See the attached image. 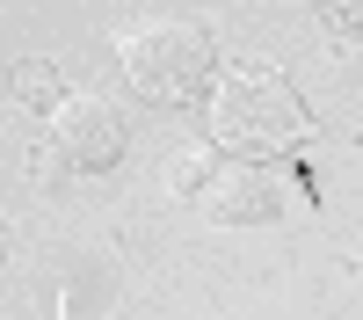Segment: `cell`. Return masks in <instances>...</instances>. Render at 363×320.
<instances>
[{"instance_id":"1","label":"cell","mask_w":363,"mask_h":320,"mask_svg":"<svg viewBox=\"0 0 363 320\" xmlns=\"http://www.w3.org/2000/svg\"><path fill=\"white\" fill-rule=\"evenodd\" d=\"M203 116H211V153H233L247 167H269L313 138V109L277 66H233L225 80H211Z\"/></svg>"},{"instance_id":"2","label":"cell","mask_w":363,"mask_h":320,"mask_svg":"<svg viewBox=\"0 0 363 320\" xmlns=\"http://www.w3.org/2000/svg\"><path fill=\"white\" fill-rule=\"evenodd\" d=\"M124 80L145 102H196L211 87V29L196 22H167V29H138L124 37Z\"/></svg>"},{"instance_id":"3","label":"cell","mask_w":363,"mask_h":320,"mask_svg":"<svg viewBox=\"0 0 363 320\" xmlns=\"http://www.w3.org/2000/svg\"><path fill=\"white\" fill-rule=\"evenodd\" d=\"M44 145L58 153V167H66V175H102V167L124 160L131 124H124L109 102H95V95H66V102L44 116Z\"/></svg>"},{"instance_id":"4","label":"cell","mask_w":363,"mask_h":320,"mask_svg":"<svg viewBox=\"0 0 363 320\" xmlns=\"http://www.w3.org/2000/svg\"><path fill=\"white\" fill-rule=\"evenodd\" d=\"M284 204H291V189L269 167H247V160L218 167L211 189H203V211L218 219V226H269V219H284Z\"/></svg>"},{"instance_id":"5","label":"cell","mask_w":363,"mask_h":320,"mask_svg":"<svg viewBox=\"0 0 363 320\" xmlns=\"http://www.w3.org/2000/svg\"><path fill=\"white\" fill-rule=\"evenodd\" d=\"M8 95H15L22 109L51 116L58 102H66V73H58L51 58H15V73H8Z\"/></svg>"},{"instance_id":"6","label":"cell","mask_w":363,"mask_h":320,"mask_svg":"<svg viewBox=\"0 0 363 320\" xmlns=\"http://www.w3.org/2000/svg\"><path fill=\"white\" fill-rule=\"evenodd\" d=\"M211 175H218V153H211V145H182V153H167V189L174 197H203Z\"/></svg>"},{"instance_id":"7","label":"cell","mask_w":363,"mask_h":320,"mask_svg":"<svg viewBox=\"0 0 363 320\" xmlns=\"http://www.w3.org/2000/svg\"><path fill=\"white\" fill-rule=\"evenodd\" d=\"M22 175H29V182H44V189H58V182H66V167H58V153H51V145H29Z\"/></svg>"},{"instance_id":"8","label":"cell","mask_w":363,"mask_h":320,"mask_svg":"<svg viewBox=\"0 0 363 320\" xmlns=\"http://www.w3.org/2000/svg\"><path fill=\"white\" fill-rule=\"evenodd\" d=\"M327 22H335V51H356V8L349 15H327Z\"/></svg>"},{"instance_id":"9","label":"cell","mask_w":363,"mask_h":320,"mask_svg":"<svg viewBox=\"0 0 363 320\" xmlns=\"http://www.w3.org/2000/svg\"><path fill=\"white\" fill-rule=\"evenodd\" d=\"M0 262H8V219H0Z\"/></svg>"}]
</instances>
